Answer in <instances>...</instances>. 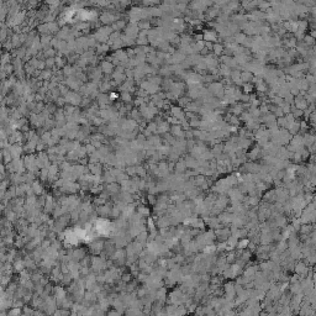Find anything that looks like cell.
Segmentation results:
<instances>
[{
    "label": "cell",
    "mask_w": 316,
    "mask_h": 316,
    "mask_svg": "<svg viewBox=\"0 0 316 316\" xmlns=\"http://www.w3.org/2000/svg\"><path fill=\"white\" fill-rule=\"evenodd\" d=\"M294 106L296 107V109H299V110H303V111H305L306 109H308V101H306V99L303 97V95H298V97H295V99H294Z\"/></svg>",
    "instance_id": "6da1fadb"
},
{
    "label": "cell",
    "mask_w": 316,
    "mask_h": 316,
    "mask_svg": "<svg viewBox=\"0 0 316 316\" xmlns=\"http://www.w3.org/2000/svg\"><path fill=\"white\" fill-rule=\"evenodd\" d=\"M296 85H298V88H299L300 92H306V93H308V90H309V88H310V83H309L305 78L296 79Z\"/></svg>",
    "instance_id": "7a4b0ae2"
},
{
    "label": "cell",
    "mask_w": 316,
    "mask_h": 316,
    "mask_svg": "<svg viewBox=\"0 0 316 316\" xmlns=\"http://www.w3.org/2000/svg\"><path fill=\"white\" fill-rule=\"evenodd\" d=\"M288 131L290 132V135H291V136L298 135V134L300 132V120H295V121H294V122L289 126Z\"/></svg>",
    "instance_id": "3957f363"
},
{
    "label": "cell",
    "mask_w": 316,
    "mask_h": 316,
    "mask_svg": "<svg viewBox=\"0 0 316 316\" xmlns=\"http://www.w3.org/2000/svg\"><path fill=\"white\" fill-rule=\"evenodd\" d=\"M303 42H304L308 47H310V48H313V47L316 45V40L313 37V36H310V35H305L304 40H303Z\"/></svg>",
    "instance_id": "277c9868"
},
{
    "label": "cell",
    "mask_w": 316,
    "mask_h": 316,
    "mask_svg": "<svg viewBox=\"0 0 316 316\" xmlns=\"http://www.w3.org/2000/svg\"><path fill=\"white\" fill-rule=\"evenodd\" d=\"M290 114L296 119V120H299L300 117H303L304 116V111L303 110H299V109H296L294 105H291V111H290Z\"/></svg>",
    "instance_id": "5b68a950"
},
{
    "label": "cell",
    "mask_w": 316,
    "mask_h": 316,
    "mask_svg": "<svg viewBox=\"0 0 316 316\" xmlns=\"http://www.w3.org/2000/svg\"><path fill=\"white\" fill-rule=\"evenodd\" d=\"M217 36L214 31H205L204 32V40H206V42H211V41H216Z\"/></svg>",
    "instance_id": "8992f818"
},
{
    "label": "cell",
    "mask_w": 316,
    "mask_h": 316,
    "mask_svg": "<svg viewBox=\"0 0 316 316\" xmlns=\"http://www.w3.org/2000/svg\"><path fill=\"white\" fill-rule=\"evenodd\" d=\"M308 27H309V21H308V20H300V21H299V29H298V31L306 34Z\"/></svg>",
    "instance_id": "52a82bcc"
},
{
    "label": "cell",
    "mask_w": 316,
    "mask_h": 316,
    "mask_svg": "<svg viewBox=\"0 0 316 316\" xmlns=\"http://www.w3.org/2000/svg\"><path fill=\"white\" fill-rule=\"evenodd\" d=\"M295 271H296L298 274H306V273H308V268L305 267L304 263H298Z\"/></svg>",
    "instance_id": "ba28073f"
},
{
    "label": "cell",
    "mask_w": 316,
    "mask_h": 316,
    "mask_svg": "<svg viewBox=\"0 0 316 316\" xmlns=\"http://www.w3.org/2000/svg\"><path fill=\"white\" fill-rule=\"evenodd\" d=\"M252 78H253V74H252L251 72H248V70L241 73V80H242V82H249Z\"/></svg>",
    "instance_id": "9c48e42d"
},
{
    "label": "cell",
    "mask_w": 316,
    "mask_h": 316,
    "mask_svg": "<svg viewBox=\"0 0 316 316\" xmlns=\"http://www.w3.org/2000/svg\"><path fill=\"white\" fill-rule=\"evenodd\" d=\"M308 94H310L311 97H314L316 99V83L310 84V88H309V90H308Z\"/></svg>",
    "instance_id": "30bf717a"
},
{
    "label": "cell",
    "mask_w": 316,
    "mask_h": 316,
    "mask_svg": "<svg viewBox=\"0 0 316 316\" xmlns=\"http://www.w3.org/2000/svg\"><path fill=\"white\" fill-rule=\"evenodd\" d=\"M214 52L216 53V54H221L222 52H224V47H222V45H214Z\"/></svg>",
    "instance_id": "8fae6325"
},
{
    "label": "cell",
    "mask_w": 316,
    "mask_h": 316,
    "mask_svg": "<svg viewBox=\"0 0 316 316\" xmlns=\"http://www.w3.org/2000/svg\"><path fill=\"white\" fill-rule=\"evenodd\" d=\"M248 243H249L248 240H242V241H240V242L237 243V246H238V248H245V247L248 246Z\"/></svg>",
    "instance_id": "7c38bea8"
},
{
    "label": "cell",
    "mask_w": 316,
    "mask_h": 316,
    "mask_svg": "<svg viewBox=\"0 0 316 316\" xmlns=\"http://www.w3.org/2000/svg\"><path fill=\"white\" fill-rule=\"evenodd\" d=\"M243 89H245V92H246V93H251V92L253 90V85H252V84H249V83H247V84L243 85Z\"/></svg>",
    "instance_id": "4fadbf2b"
},
{
    "label": "cell",
    "mask_w": 316,
    "mask_h": 316,
    "mask_svg": "<svg viewBox=\"0 0 316 316\" xmlns=\"http://www.w3.org/2000/svg\"><path fill=\"white\" fill-rule=\"evenodd\" d=\"M15 269L21 272V271L24 269V263H22V262H16V264H15Z\"/></svg>",
    "instance_id": "5bb4252c"
},
{
    "label": "cell",
    "mask_w": 316,
    "mask_h": 316,
    "mask_svg": "<svg viewBox=\"0 0 316 316\" xmlns=\"http://www.w3.org/2000/svg\"><path fill=\"white\" fill-rule=\"evenodd\" d=\"M107 316H121V314L119 311H116V310H111V311L107 313Z\"/></svg>",
    "instance_id": "9a60e30c"
},
{
    "label": "cell",
    "mask_w": 316,
    "mask_h": 316,
    "mask_svg": "<svg viewBox=\"0 0 316 316\" xmlns=\"http://www.w3.org/2000/svg\"><path fill=\"white\" fill-rule=\"evenodd\" d=\"M130 279H131V278H130V274H125L124 278H122V281L126 283V281H130Z\"/></svg>",
    "instance_id": "2e32d148"
},
{
    "label": "cell",
    "mask_w": 316,
    "mask_h": 316,
    "mask_svg": "<svg viewBox=\"0 0 316 316\" xmlns=\"http://www.w3.org/2000/svg\"><path fill=\"white\" fill-rule=\"evenodd\" d=\"M309 35L313 36V37L316 40V29H311V31H310V34H309Z\"/></svg>",
    "instance_id": "e0dca14e"
},
{
    "label": "cell",
    "mask_w": 316,
    "mask_h": 316,
    "mask_svg": "<svg viewBox=\"0 0 316 316\" xmlns=\"http://www.w3.org/2000/svg\"><path fill=\"white\" fill-rule=\"evenodd\" d=\"M313 51H314V56L316 57V45L314 46V47H313Z\"/></svg>",
    "instance_id": "ac0fdd59"
}]
</instances>
